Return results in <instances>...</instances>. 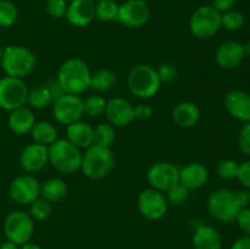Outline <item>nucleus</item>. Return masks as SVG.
<instances>
[{"label":"nucleus","instance_id":"a878e982","mask_svg":"<svg viewBox=\"0 0 250 249\" xmlns=\"http://www.w3.org/2000/svg\"><path fill=\"white\" fill-rule=\"evenodd\" d=\"M29 133L34 143L45 146H49L58 139V129L48 121H36Z\"/></svg>","mask_w":250,"mask_h":249},{"label":"nucleus","instance_id":"37998d69","mask_svg":"<svg viewBox=\"0 0 250 249\" xmlns=\"http://www.w3.org/2000/svg\"><path fill=\"white\" fill-rule=\"evenodd\" d=\"M46 87H48L49 89V93H50L51 95V99H53V103L55 102V100H58L59 98L62 97L63 94H65V90L61 88V85L59 84L58 81H50L49 83H46Z\"/></svg>","mask_w":250,"mask_h":249},{"label":"nucleus","instance_id":"f03ea898","mask_svg":"<svg viewBox=\"0 0 250 249\" xmlns=\"http://www.w3.org/2000/svg\"><path fill=\"white\" fill-rule=\"evenodd\" d=\"M0 65L6 76L23 80L36 67L37 56L27 46L9 45L4 49Z\"/></svg>","mask_w":250,"mask_h":249},{"label":"nucleus","instance_id":"39448f33","mask_svg":"<svg viewBox=\"0 0 250 249\" xmlns=\"http://www.w3.org/2000/svg\"><path fill=\"white\" fill-rule=\"evenodd\" d=\"M114 167V154L110 148L93 144L82 156L81 170L89 180H102L111 172Z\"/></svg>","mask_w":250,"mask_h":249},{"label":"nucleus","instance_id":"ddd939ff","mask_svg":"<svg viewBox=\"0 0 250 249\" xmlns=\"http://www.w3.org/2000/svg\"><path fill=\"white\" fill-rule=\"evenodd\" d=\"M53 115L59 124L66 126L80 121L84 115L83 99L80 95L65 93L53 103Z\"/></svg>","mask_w":250,"mask_h":249},{"label":"nucleus","instance_id":"4468645a","mask_svg":"<svg viewBox=\"0 0 250 249\" xmlns=\"http://www.w3.org/2000/svg\"><path fill=\"white\" fill-rule=\"evenodd\" d=\"M150 19V7L144 0H126L119 6L117 21L128 28H139Z\"/></svg>","mask_w":250,"mask_h":249},{"label":"nucleus","instance_id":"3c124183","mask_svg":"<svg viewBox=\"0 0 250 249\" xmlns=\"http://www.w3.org/2000/svg\"><path fill=\"white\" fill-rule=\"evenodd\" d=\"M2 53H4V49L0 46V61H1V58H2Z\"/></svg>","mask_w":250,"mask_h":249},{"label":"nucleus","instance_id":"f3484780","mask_svg":"<svg viewBox=\"0 0 250 249\" xmlns=\"http://www.w3.org/2000/svg\"><path fill=\"white\" fill-rule=\"evenodd\" d=\"M246 58L243 44L237 41H227L219 45L215 53L216 63L224 70L237 68Z\"/></svg>","mask_w":250,"mask_h":249},{"label":"nucleus","instance_id":"09e8293b","mask_svg":"<svg viewBox=\"0 0 250 249\" xmlns=\"http://www.w3.org/2000/svg\"><path fill=\"white\" fill-rule=\"evenodd\" d=\"M20 249H44V248L43 247L38 246V244L28 242V243H24V244H22V246H20Z\"/></svg>","mask_w":250,"mask_h":249},{"label":"nucleus","instance_id":"473e14b6","mask_svg":"<svg viewBox=\"0 0 250 249\" xmlns=\"http://www.w3.org/2000/svg\"><path fill=\"white\" fill-rule=\"evenodd\" d=\"M19 19V10L10 0H0V27L9 28Z\"/></svg>","mask_w":250,"mask_h":249},{"label":"nucleus","instance_id":"4be33fe9","mask_svg":"<svg viewBox=\"0 0 250 249\" xmlns=\"http://www.w3.org/2000/svg\"><path fill=\"white\" fill-rule=\"evenodd\" d=\"M34 124H36V116L29 107L21 106L10 111L7 124L10 129L17 136L29 133Z\"/></svg>","mask_w":250,"mask_h":249},{"label":"nucleus","instance_id":"c85d7f7f","mask_svg":"<svg viewBox=\"0 0 250 249\" xmlns=\"http://www.w3.org/2000/svg\"><path fill=\"white\" fill-rule=\"evenodd\" d=\"M119 6L115 0H100L95 2V19L103 22L117 21Z\"/></svg>","mask_w":250,"mask_h":249},{"label":"nucleus","instance_id":"2f4dec72","mask_svg":"<svg viewBox=\"0 0 250 249\" xmlns=\"http://www.w3.org/2000/svg\"><path fill=\"white\" fill-rule=\"evenodd\" d=\"M246 24V19L242 12L238 10H229L221 14V28H225L229 32H237L242 29Z\"/></svg>","mask_w":250,"mask_h":249},{"label":"nucleus","instance_id":"7c9ffc66","mask_svg":"<svg viewBox=\"0 0 250 249\" xmlns=\"http://www.w3.org/2000/svg\"><path fill=\"white\" fill-rule=\"evenodd\" d=\"M106 103L104 97L99 94H92L83 99V110L84 115H88L90 117H98L105 114L106 109Z\"/></svg>","mask_w":250,"mask_h":249},{"label":"nucleus","instance_id":"a211bd4d","mask_svg":"<svg viewBox=\"0 0 250 249\" xmlns=\"http://www.w3.org/2000/svg\"><path fill=\"white\" fill-rule=\"evenodd\" d=\"M70 24L85 27L95 19V1L93 0H71L67 4L65 15Z\"/></svg>","mask_w":250,"mask_h":249},{"label":"nucleus","instance_id":"79ce46f5","mask_svg":"<svg viewBox=\"0 0 250 249\" xmlns=\"http://www.w3.org/2000/svg\"><path fill=\"white\" fill-rule=\"evenodd\" d=\"M134 120L138 121H146L153 116V107L148 104H138L133 106Z\"/></svg>","mask_w":250,"mask_h":249},{"label":"nucleus","instance_id":"a19ab883","mask_svg":"<svg viewBox=\"0 0 250 249\" xmlns=\"http://www.w3.org/2000/svg\"><path fill=\"white\" fill-rule=\"evenodd\" d=\"M237 180L239 181V183H241L243 187L250 189V160L239 164Z\"/></svg>","mask_w":250,"mask_h":249},{"label":"nucleus","instance_id":"7ed1b4c3","mask_svg":"<svg viewBox=\"0 0 250 249\" xmlns=\"http://www.w3.org/2000/svg\"><path fill=\"white\" fill-rule=\"evenodd\" d=\"M49 164L56 171L62 173H73L81 170L82 156L81 149L73 145L66 138L56 139L48 146Z\"/></svg>","mask_w":250,"mask_h":249},{"label":"nucleus","instance_id":"f704fd0d","mask_svg":"<svg viewBox=\"0 0 250 249\" xmlns=\"http://www.w3.org/2000/svg\"><path fill=\"white\" fill-rule=\"evenodd\" d=\"M239 164L232 159H224V160L219 161L216 165V173L220 178L222 180H234L237 178V173H238Z\"/></svg>","mask_w":250,"mask_h":249},{"label":"nucleus","instance_id":"f257e3e1","mask_svg":"<svg viewBox=\"0 0 250 249\" xmlns=\"http://www.w3.org/2000/svg\"><path fill=\"white\" fill-rule=\"evenodd\" d=\"M90 77L92 72L84 60L70 58L59 67L56 81L65 93L80 95L90 88Z\"/></svg>","mask_w":250,"mask_h":249},{"label":"nucleus","instance_id":"9d476101","mask_svg":"<svg viewBox=\"0 0 250 249\" xmlns=\"http://www.w3.org/2000/svg\"><path fill=\"white\" fill-rule=\"evenodd\" d=\"M146 181L150 188L164 193L180 183V168L168 161H158L146 171Z\"/></svg>","mask_w":250,"mask_h":249},{"label":"nucleus","instance_id":"20e7f679","mask_svg":"<svg viewBox=\"0 0 250 249\" xmlns=\"http://www.w3.org/2000/svg\"><path fill=\"white\" fill-rule=\"evenodd\" d=\"M127 84L129 92L141 99H149L158 94L161 87V81L159 78L156 68L150 65L141 63L131 68L127 76Z\"/></svg>","mask_w":250,"mask_h":249},{"label":"nucleus","instance_id":"393cba45","mask_svg":"<svg viewBox=\"0 0 250 249\" xmlns=\"http://www.w3.org/2000/svg\"><path fill=\"white\" fill-rule=\"evenodd\" d=\"M68 188L65 181L59 177H53L46 180L43 185H41V197L46 202L60 203L67 197Z\"/></svg>","mask_w":250,"mask_h":249},{"label":"nucleus","instance_id":"603ef678","mask_svg":"<svg viewBox=\"0 0 250 249\" xmlns=\"http://www.w3.org/2000/svg\"><path fill=\"white\" fill-rule=\"evenodd\" d=\"M93 1H95V2H97V1H100V0H93Z\"/></svg>","mask_w":250,"mask_h":249},{"label":"nucleus","instance_id":"2eb2a0df","mask_svg":"<svg viewBox=\"0 0 250 249\" xmlns=\"http://www.w3.org/2000/svg\"><path fill=\"white\" fill-rule=\"evenodd\" d=\"M105 116L107 122L114 127L128 126L134 120L133 105L125 98L115 97L107 100Z\"/></svg>","mask_w":250,"mask_h":249},{"label":"nucleus","instance_id":"412c9836","mask_svg":"<svg viewBox=\"0 0 250 249\" xmlns=\"http://www.w3.org/2000/svg\"><path fill=\"white\" fill-rule=\"evenodd\" d=\"M66 139L80 149H88L94 144V127L84 121H77L66 127Z\"/></svg>","mask_w":250,"mask_h":249},{"label":"nucleus","instance_id":"6e6552de","mask_svg":"<svg viewBox=\"0 0 250 249\" xmlns=\"http://www.w3.org/2000/svg\"><path fill=\"white\" fill-rule=\"evenodd\" d=\"M2 229L7 241L22 246L31 242L34 232V220L27 211L15 210L6 216Z\"/></svg>","mask_w":250,"mask_h":249},{"label":"nucleus","instance_id":"58836bf2","mask_svg":"<svg viewBox=\"0 0 250 249\" xmlns=\"http://www.w3.org/2000/svg\"><path fill=\"white\" fill-rule=\"evenodd\" d=\"M239 150L246 155H250V122L241 129L237 139Z\"/></svg>","mask_w":250,"mask_h":249},{"label":"nucleus","instance_id":"9b49d317","mask_svg":"<svg viewBox=\"0 0 250 249\" xmlns=\"http://www.w3.org/2000/svg\"><path fill=\"white\" fill-rule=\"evenodd\" d=\"M9 194L17 204L29 205L41 197V183L31 173L19 175L10 183Z\"/></svg>","mask_w":250,"mask_h":249},{"label":"nucleus","instance_id":"72a5a7b5","mask_svg":"<svg viewBox=\"0 0 250 249\" xmlns=\"http://www.w3.org/2000/svg\"><path fill=\"white\" fill-rule=\"evenodd\" d=\"M29 215L33 217V220H38V221H44V220L49 219V216L51 215L50 203L46 202L42 197L37 198L34 202L29 204Z\"/></svg>","mask_w":250,"mask_h":249},{"label":"nucleus","instance_id":"5701e85b","mask_svg":"<svg viewBox=\"0 0 250 249\" xmlns=\"http://www.w3.org/2000/svg\"><path fill=\"white\" fill-rule=\"evenodd\" d=\"M173 122L183 128L195 126L200 120V109L192 102L178 103L171 112Z\"/></svg>","mask_w":250,"mask_h":249},{"label":"nucleus","instance_id":"f8f14e48","mask_svg":"<svg viewBox=\"0 0 250 249\" xmlns=\"http://www.w3.org/2000/svg\"><path fill=\"white\" fill-rule=\"evenodd\" d=\"M137 207L142 216L151 221H156L166 215L168 203L163 192L154 188H148L142 190L141 194L138 195Z\"/></svg>","mask_w":250,"mask_h":249},{"label":"nucleus","instance_id":"423d86ee","mask_svg":"<svg viewBox=\"0 0 250 249\" xmlns=\"http://www.w3.org/2000/svg\"><path fill=\"white\" fill-rule=\"evenodd\" d=\"M207 208L209 214L214 219L222 222L234 221L242 209L237 202L233 190L227 189V188L214 190L208 197Z\"/></svg>","mask_w":250,"mask_h":249},{"label":"nucleus","instance_id":"1a4fd4ad","mask_svg":"<svg viewBox=\"0 0 250 249\" xmlns=\"http://www.w3.org/2000/svg\"><path fill=\"white\" fill-rule=\"evenodd\" d=\"M28 87L21 78L5 77L0 78V109L12 111L27 105Z\"/></svg>","mask_w":250,"mask_h":249},{"label":"nucleus","instance_id":"de8ad7c7","mask_svg":"<svg viewBox=\"0 0 250 249\" xmlns=\"http://www.w3.org/2000/svg\"><path fill=\"white\" fill-rule=\"evenodd\" d=\"M0 249H20V246L11 241H6L0 246Z\"/></svg>","mask_w":250,"mask_h":249},{"label":"nucleus","instance_id":"dca6fc26","mask_svg":"<svg viewBox=\"0 0 250 249\" xmlns=\"http://www.w3.org/2000/svg\"><path fill=\"white\" fill-rule=\"evenodd\" d=\"M20 164L21 167L31 175L43 170L46 164H49L48 146L37 144L34 142L28 144L20 155Z\"/></svg>","mask_w":250,"mask_h":249},{"label":"nucleus","instance_id":"8fccbe9b","mask_svg":"<svg viewBox=\"0 0 250 249\" xmlns=\"http://www.w3.org/2000/svg\"><path fill=\"white\" fill-rule=\"evenodd\" d=\"M243 48H244V53H246V56H249L250 58V41L244 44Z\"/></svg>","mask_w":250,"mask_h":249},{"label":"nucleus","instance_id":"bb28decb","mask_svg":"<svg viewBox=\"0 0 250 249\" xmlns=\"http://www.w3.org/2000/svg\"><path fill=\"white\" fill-rule=\"evenodd\" d=\"M27 104L29 105V107L36 110L45 109L46 106L53 104V99H51L48 87L43 84L29 89L28 97H27Z\"/></svg>","mask_w":250,"mask_h":249},{"label":"nucleus","instance_id":"cd10ccee","mask_svg":"<svg viewBox=\"0 0 250 249\" xmlns=\"http://www.w3.org/2000/svg\"><path fill=\"white\" fill-rule=\"evenodd\" d=\"M116 84V75L110 70L97 71L90 77V88L98 92H109Z\"/></svg>","mask_w":250,"mask_h":249},{"label":"nucleus","instance_id":"0eeeda50","mask_svg":"<svg viewBox=\"0 0 250 249\" xmlns=\"http://www.w3.org/2000/svg\"><path fill=\"white\" fill-rule=\"evenodd\" d=\"M221 28V12L211 5H203L192 14L189 20V29L194 37L199 39H209Z\"/></svg>","mask_w":250,"mask_h":249},{"label":"nucleus","instance_id":"ea45409f","mask_svg":"<svg viewBox=\"0 0 250 249\" xmlns=\"http://www.w3.org/2000/svg\"><path fill=\"white\" fill-rule=\"evenodd\" d=\"M236 221L241 231L244 233V236L250 237V208L247 207L241 209V211L237 215Z\"/></svg>","mask_w":250,"mask_h":249},{"label":"nucleus","instance_id":"c756f323","mask_svg":"<svg viewBox=\"0 0 250 249\" xmlns=\"http://www.w3.org/2000/svg\"><path fill=\"white\" fill-rule=\"evenodd\" d=\"M116 138V131L112 124H100L94 128V144L103 146V148H110Z\"/></svg>","mask_w":250,"mask_h":249},{"label":"nucleus","instance_id":"aec40b11","mask_svg":"<svg viewBox=\"0 0 250 249\" xmlns=\"http://www.w3.org/2000/svg\"><path fill=\"white\" fill-rule=\"evenodd\" d=\"M209 178L207 166L200 163H190L180 168V183L188 190L204 187Z\"/></svg>","mask_w":250,"mask_h":249},{"label":"nucleus","instance_id":"49530a36","mask_svg":"<svg viewBox=\"0 0 250 249\" xmlns=\"http://www.w3.org/2000/svg\"><path fill=\"white\" fill-rule=\"evenodd\" d=\"M231 249H250V237L243 236L232 243Z\"/></svg>","mask_w":250,"mask_h":249},{"label":"nucleus","instance_id":"e433bc0d","mask_svg":"<svg viewBox=\"0 0 250 249\" xmlns=\"http://www.w3.org/2000/svg\"><path fill=\"white\" fill-rule=\"evenodd\" d=\"M67 2L66 0H46L45 11L53 19H62L66 15Z\"/></svg>","mask_w":250,"mask_h":249},{"label":"nucleus","instance_id":"c9c22d12","mask_svg":"<svg viewBox=\"0 0 250 249\" xmlns=\"http://www.w3.org/2000/svg\"><path fill=\"white\" fill-rule=\"evenodd\" d=\"M166 199L167 203H172L173 205H182L187 202L188 197H189V190L186 187H183L181 183H177L176 186H173L172 188H170L168 190H166Z\"/></svg>","mask_w":250,"mask_h":249},{"label":"nucleus","instance_id":"a18cd8bd","mask_svg":"<svg viewBox=\"0 0 250 249\" xmlns=\"http://www.w3.org/2000/svg\"><path fill=\"white\" fill-rule=\"evenodd\" d=\"M234 194H236V199L242 209L248 207L250 203V192H248V190H238V192H234Z\"/></svg>","mask_w":250,"mask_h":249},{"label":"nucleus","instance_id":"6ab92c4d","mask_svg":"<svg viewBox=\"0 0 250 249\" xmlns=\"http://www.w3.org/2000/svg\"><path fill=\"white\" fill-rule=\"evenodd\" d=\"M225 107L234 119L250 122V94L244 90L233 89L225 95Z\"/></svg>","mask_w":250,"mask_h":249},{"label":"nucleus","instance_id":"b1692460","mask_svg":"<svg viewBox=\"0 0 250 249\" xmlns=\"http://www.w3.org/2000/svg\"><path fill=\"white\" fill-rule=\"evenodd\" d=\"M194 249H221L222 237L215 227L210 225H202L193 234Z\"/></svg>","mask_w":250,"mask_h":249},{"label":"nucleus","instance_id":"c03bdc74","mask_svg":"<svg viewBox=\"0 0 250 249\" xmlns=\"http://www.w3.org/2000/svg\"><path fill=\"white\" fill-rule=\"evenodd\" d=\"M236 1L237 0H211V6L222 14V12L232 10Z\"/></svg>","mask_w":250,"mask_h":249},{"label":"nucleus","instance_id":"4c0bfd02","mask_svg":"<svg viewBox=\"0 0 250 249\" xmlns=\"http://www.w3.org/2000/svg\"><path fill=\"white\" fill-rule=\"evenodd\" d=\"M161 83H171L177 78V68L172 63L164 62L156 68Z\"/></svg>","mask_w":250,"mask_h":249}]
</instances>
